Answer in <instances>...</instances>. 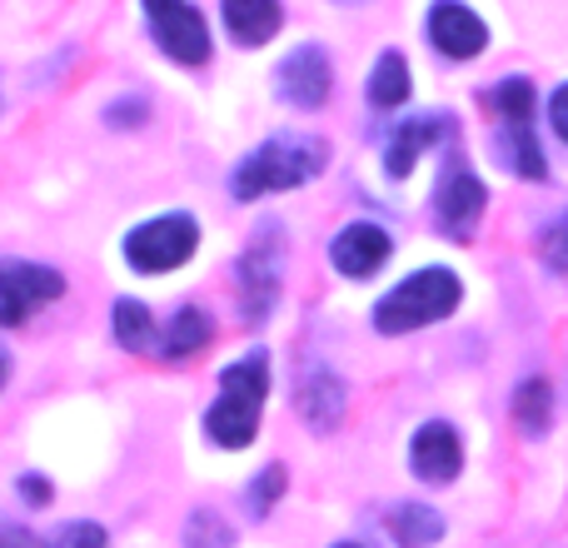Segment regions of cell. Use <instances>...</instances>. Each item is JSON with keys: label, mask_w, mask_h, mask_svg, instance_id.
Instances as JSON below:
<instances>
[{"label": "cell", "mask_w": 568, "mask_h": 548, "mask_svg": "<svg viewBox=\"0 0 568 548\" xmlns=\"http://www.w3.org/2000/svg\"><path fill=\"white\" fill-rule=\"evenodd\" d=\"M329 165V145L320 135H270L260 150H250L230 175V195L235 200H260V195H280V190H300L310 185L320 170Z\"/></svg>", "instance_id": "6da1fadb"}, {"label": "cell", "mask_w": 568, "mask_h": 548, "mask_svg": "<svg viewBox=\"0 0 568 548\" xmlns=\"http://www.w3.org/2000/svg\"><path fill=\"white\" fill-rule=\"evenodd\" d=\"M265 399H270V354L255 349L220 374V399L210 404V414H205V434L220 449H245V444H255Z\"/></svg>", "instance_id": "7a4b0ae2"}, {"label": "cell", "mask_w": 568, "mask_h": 548, "mask_svg": "<svg viewBox=\"0 0 568 548\" xmlns=\"http://www.w3.org/2000/svg\"><path fill=\"white\" fill-rule=\"evenodd\" d=\"M464 300V284L454 270H419L404 284H394L379 304H374V329L379 334H409L434 319H449Z\"/></svg>", "instance_id": "3957f363"}, {"label": "cell", "mask_w": 568, "mask_h": 548, "mask_svg": "<svg viewBox=\"0 0 568 548\" xmlns=\"http://www.w3.org/2000/svg\"><path fill=\"white\" fill-rule=\"evenodd\" d=\"M489 110L504 120L499 125V160L524 180H544L549 165H544V150H539V130H534V85L524 75L504 80V85L489 90Z\"/></svg>", "instance_id": "277c9868"}, {"label": "cell", "mask_w": 568, "mask_h": 548, "mask_svg": "<svg viewBox=\"0 0 568 548\" xmlns=\"http://www.w3.org/2000/svg\"><path fill=\"white\" fill-rule=\"evenodd\" d=\"M195 245H200L195 215H160L125 235V260L140 274H170L195 255Z\"/></svg>", "instance_id": "5b68a950"}, {"label": "cell", "mask_w": 568, "mask_h": 548, "mask_svg": "<svg viewBox=\"0 0 568 548\" xmlns=\"http://www.w3.org/2000/svg\"><path fill=\"white\" fill-rule=\"evenodd\" d=\"M240 304H245L250 324H265L270 309L280 300V280H284V230L280 225H260V235L250 240V250L240 255Z\"/></svg>", "instance_id": "8992f818"}, {"label": "cell", "mask_w": 568, "mask_h": 548, "mask_svg": "<svg viewBox=\"0 0 568 548\" xmlns=\"http://www.w3.org/2000/svg\"><path fill=\"white\" fill-rule=\"evenodd\" d=\"M150 35L175 65H205L210 60V26L190 0H145Z\"/></svg>", "instance_id": "52a82bcc"}, {"label": "cell", "mask_w": 568, "mask_h": 548, "mask_svg": "<svg viewBox=\"0 0 568 548\" xmlns=\"http://www.w3.org/2000/svg\"><path fill=\"white\" fill-rule=\"evenodd\" d=\"M65 294V280L50 265H30V260H0V329L26 324L36 309Z\"/></svg>", "instance_id": "ba28073f"}, {"label": "cell", "mask_w": 568, "mask_h": 548, "mask_svg": "<svg viewBox=\"0 0 568 548\" xmlns=\"http://www.w3.org/2000/svg\"><path fill=\"white\" fill-rule=\"evenodd\" d=\"M484 205H489L484 180L454 155L439 175V190H434V220H439V230L449 240H469L474 225H479V215H484Z\"/></svg>", "instance_id": "9c48e42d"}, {"label": "cell", "mask_w": 568, "mask_h": 548, "mask_svg": "<svg viewBox=\"0 0 568 548\" xmlns=\"http://www.w3.org/2000/svg\"><path fill=\"white\" fill-rule=\"evenodd\" d=\"M275 90H280V100H290V105L320 110L324 100H329V90H334L329 55H324L320 45L290 50V55L280 60V70H275Z\"/></svg>", "instance_id": "30bf717a"}, {"label": "cell", "mask_w": 568, "mask_h": 548, "mask_svg": "<svg viewBox=\"0 0 568 548\" xmlns=\"http://www.w3.org/2000/svg\"><path fill=\"white\" fill-rule=\"evenodd\" d=\"M389 255H394V240L384 235L379 225H369V220L344 225L339 235H334V245H329V260H334V270H339L344 280H369V274L384 270V260Z\"/></svg>", "instance_id": "8fae6325"}, {"label": "cell", "mask_w": 568, "mask_h": 548, "mask_svg": "<svg viewBox=\"0 0 568 548\" xmlns=\"http://www.w3.org/2000/svg\"><path fill=\"white\" fill-rule=\"evenodd\" d=\"M429 40L439 55L474 60L484 45H489V26H484L469 6H459V0H439V6L429 10Z\"/></svg>", "instance_id": "7c38bea8"}, {"label": "cell", "mask_w": 568, "mask_h": 548, "mask_svg": "<svg viewBox=\"0 0 568 548\" xmlns=\"http://www.w3.org/2000/svg\"><path fill=\"white\" fill-rule=\"evenodd\" d=\"M409 464H414V474H419L424 484H454L459 479L464 444H459V434H454V424H444V419L424 424V429L414 434V444H409Z\"/></svg>", "instance_id": "4fadbf2b"}, {"label": "cell", "mask_w": 568, "mask_h": 548, "mask_svg": "<svg viewBox=\"0 0 568 548\" xmlns=\"http://www.w3.org/2000/svg\"><path fill=\"white\" fill-rule=\"evenodd\" d=\"M454 115H419L409 120V125H399L389 135V150H384V170H389V180H404L414 165H419V155L429 145H439V140H454Z\"/></svg>", "instance_id": "5bb4252c"}, {"label": "cell", "mask_w": 568, "mask_h": 548, "mask_svg": "<svg viewBox=\"0 0 568 548\" xmlns=\"http://www.w3.org/2000/svg\"><path fill=\"white\" fill-rule=\"evenodd\" d=\"M294 404H300V414H304V424H310V429L329 434L334 424L344 419V379L334 369H324V364H310V369L300 374Z\"/></svg>", "instance_id": "9a60e30c"}, {"label": "cell", "mask_w": 568, "mask_h": 548, "mask_svg": "<svg viewBox=\"0 0 568 548\" xmlns=\"http://www.w3.org/2000/svg\"><path fill=\"white\" fill-rule=\"evenodd\" d=\"M225 6V26L235 45H265L280 30V0H220Z\"/></svg>", "instance_id": "2e32d148"}, {"label": "cell", "mask_w": 568, "mask_h": 548, "mask_svg": "<svg viewBox=\"0 0 568 548\" xmlns=\"http://www.w3.org/2000/svg\"><path fill=\"white\" fill-rule=\"evenodd\" d=\"M110 334H115V344L120 349H130V354L160 349L155 314H150L140 300H115V309H110Z\"/></svg>", "instance_id": "e0dca14e"}, {"label": "cell", "mask_w": 568, "mask_h": 548, "mask_svg": "<svg viewBox=\"0 0 568 548\" xmlns=\"http://www.w3.org/2000/svg\"><path fill=\"white\" fill-rule=\"evenodd\" d=\"M210 334H215L210 314L195 309V304H185V309L160 329V354H165V359H190V354H200L210 344Z\"/></svg>", "instance_id": "ac0fdd59"}, {"label": "cell", "mask_w": 568, "mask_h": 548, "mask_svg": "<svg viewBox=\"0 0 568 548\" xmlns=\"http://www.w3.org/2000/svg\"><path fill=\"white\" fill-rule=\"evenodd\" d=\"M389 534L399 548H434L444 539V519L429 504H399V509L389 514Z\"/></svg>", "instance_id": "d6986e66"}, {"label": "cell", "mask_w": 568, "mask_h": 548, "mask_svg": "<svg viewBox=\"0 0 568 548\" xmlns=\"http://www.w3.org/2000/svg\"><path fill=\"white\" fill-rule=\"evenodd\" d=\"M409 100V65H404L399 50H384L374 60V75H369V105L374 110H399Z\"/></svg>", "instance_id": "ffe728a7"}, {"label": "cell", "mask_w": 568, "mask_h": 548, "mask_svg": "<svg viewBox=\"0 0 568 548\" xmlns=\"http://www.w3.org/2000/svg\"><path fill=\"white\" fill-rule=\"evenodd\" d=\"M514 419H519V429L529 434V439L549 434V419H554V389H549V379H524L519 384V394H514Z\"/></svg>", "instance_id": "44dd1931"}, {"label": "cell", "mask_w": 568, "mask_h": 548, "mask_svg": "<svg viewBox=\"0 0 568 548\" xmlns=\"http://www.w3.org/2000/svg\"><path fill=\"white\" fill-rule=\"evenodd\" d=\"M185 548H235V529L215 509H195L185 524Z\"/></svg>", "instance_id": "7402d4cb"}, {"label": "cell", "mask_w": 568, "mask_h": 548, "mask_svg": "<svg viewBox=\"0 0 568 548\" xmlns=\"http://www.w3.org/2000/svg\"><path fill=\"white\" fill-rule=\"evenodd\" d=\"M539 255H544V265H549L554 274H568V210H564V215H554L549 225H544Z\"/></svg>", "instance_id": "603a6c76"}, {"label": "cell", "mask_w": 568, "mask_h": 548, "mask_svg": "<svg viewBox=\"0 0 568 548\" xmlns=\"http://www.w3.org/2000/svg\"><path fill=\"white\" fill-rule=\"evenodd\" d=\"M280 494H284V469H280V464H270V469L255 479V489H250V509L270 514L280 504Z\"/></svg>", "instance_id": "cb8c5ba5"}, {"label": "cell", "mask_w": 568, "mask_h": 548, "mask_svg": "<svg viewBox=\"0 0 568 548\" xmlns=\"http://www.w3.org/2000/svg\"><path fill=\"white\" fill-rule=\"evenodd\" d=\"M110 539H105V529H100V524H65V529H60V539L50 544V548H105Z\"/></svg>", "instance_id": "d4e9b609"}, {"label": "cell", "mask_w": 568, "mask_h": 548, "mask_svg": "<svg viewBox=\"0 0 568 548\" xmlns=\"http://www.w3.org/2000/svg\"><path fill=\"white\" fill-rule=\"evenodd\" d=\"M145 115H150V105L140 95H125V100H115V105L105 110V125H120V130H135V125H145Z\"/></svg>", "instance_id": "484cf974"}, {"label": "cell", "mask_w": 568, "mask_h": 548, "mask_svg": "<svg viewBox=\"0 0 568 548\" xmlns=\"http://www.w3.org/2000/svg\"><path fill=\"white\" fill-rule=\"evenodd\" d=\"M0 548H50V544H40L36 534L26 529V524H10V519H0Z\"/></svg>", "instance_id": "4316f807"}, {"label": "cell", "mask_w": 568, "mask_h": 548, "mask_svg": "<svg viewBox=\"0 0 568 548\" xmlns=\"http://www.w3.org/2000/svg\"><path fill=\"white\" fill-rule=\"evenodd\" d=\"M549 120H554V130H559V140H568V85L554 90V100H549Z\"/></svg>", "instance_id": "83f0119b"}, {"label": "cell", "mask_w": 568, "mask_h": 548, "mask_svg": "<svg viewBox=\"0 0 568 548\" xmlns=\"http://www.w3.org/2000/svg\"><path fill=\"white\" fill-rule=\"evenodd\" d=\"M20 499L26 504H50V484L40 479V474H26V479H20Z\"/></svg>", "instance_id": "f1b7e54d"}, {"label": "cell", "mask_w": 568, "mask_h": 548, "mask_svg": "<svg viewBox=\"0 0 568 548\" xmlns=\"http://www.w3.org/2000/svg\"><path fill=\"white\" fill-rule=\"evenodd\" d=\"M6 379H10V354L0 349V389H6Z\"/></svg>", "instance_id": "f546056e"}, {"label": "cell", "mask_w": 568, "mask_h": 548, "mask_svg": "<svg viewBox=\"0 0 568 548\" xmlns=\"http://www.w3.org/2000/svg\"><path fill=\"white\" fill-rule=\"evenodd\" d=\"M334 6H364V0H334Z\"/></svg>", "instance_id": "4dcf8cb0"}, {"label": "cell", "mask_w": 568, "mask_h": 548, "mask_svg": "<svg viewBox=\"0 0 568 548\" xmlns=\"http://www.w3.org/2000/svg\"><path fill=\"white\" fill-rule=\"evenodd\" d=\"M334 548H364V544H334Z\"/></svg>", "instance_id": "1f68e13d"}]
</instances>
